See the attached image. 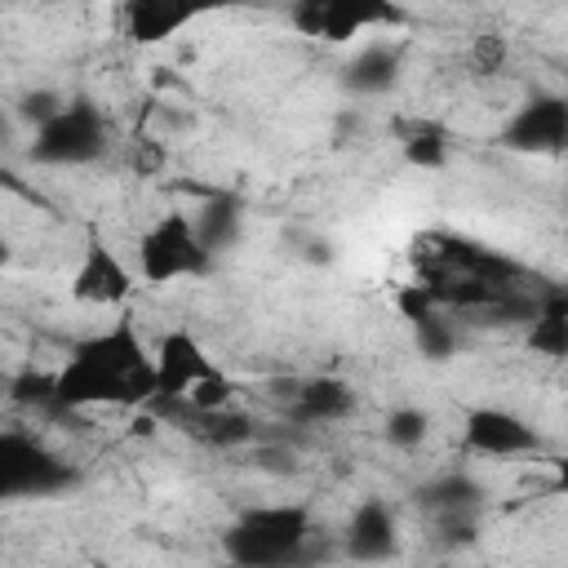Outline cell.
<instances>
[{"instance_id": "cell-30", "label": "cell", "mask_w": 568, "mask_h": 568, "mask_svg": "<svg viewBox=\"0 0 568 568\" xmlns=\"http://www.w3.org/2000/svg\"><path fill=\"white\" fill-rule=\"evenodd\" d=\"M4 395H9V373L0 368V399H4Z\"/></svg>"}, {"instance_id": "cell-26", "label": "cell", "mask_w": 568, "mask_h": 568, "mask_svg": "<svg viewBox=\"0 0 568 568\" xmlns=\"http://www.w3.org/2000/svg\"><path fill=\"white\" fill-rule=\"evenodd\" d=\"M320 18H324V4H320V0H293V4H288V22H293L302 36H311V40H320Z\"/></svg>"}, {"instance_id": "cell-19", "label": "cell", "mask_w": 568, "mask_h": 568, "mask_svg": "<svg viewBox=\"0 0 568 568\" xmlns=\"http://www.w3.org/2000/svg\"><path fill=\"white\" fill-rule=\"evenodd\" d=\"M399 146H404V164H413V169H444L448 164V133L430 120L404 124Z\"/></svg>"}, {"instance_id": "cell-3", "label": "cell", "mask_w": 568, "mask_h": 568, "mask_svg": "<svg viewBox=\"0 0 568 568\" xmlns=\"http://www.w3.org/2000/svg\"><path fill=\"white\" fill-rule=\"evenodd\" d=\"M106 142H111V124H106L102 106L89 98H67L53 120L31 129L27 160L44 164V169H80V164L102 160Z\"/></svg>"}, {"instance_id": "cell-18", "label": "cell", "mask_w": 568, "mask_h": 568, "mask_svg": "<svg viewBox=\"0 0 568 568\" xmlns=\"http://www.w3.org/2000/svg\"><path fill=\"white\" fill-rule=\"evenodd\" d=\"M18 408H36V413H58V417H71L62 404H58V373L49 368H22V373H9V395Z\"/></svg>"}, {"instance_id": "cell-16", "label": "cell", "mask_w": 568, "mask_h": 568, "mask_svg": "<svg viewBox=\"0 0 568 568\" xmlns=\"http://www.w3.org/2000/svg\"><path fill=\"white\" fill-rule=\"evenodd\" d=\"M417 506H422L430 519H439V515H479L484 488H479L470 475L448 470V475H435V479L417 493Z\"/></svg>"}, {"instance_id": "cell-12", "label": "cell", "mask_w": 568, "mask_h": 568, "mask_svg": "<svg viewBox=\"0 0 568 568\" xmlns=\"http://www.w3.org/2000/svg\"><path fill=\"white\" fill-rule=\"evenodd\" d=\"M399 546V524H395V510L377 497L359 501L346 519V532H342V555L346 559H359V564H382L390 559Z\"/></svg>"}, {"instance_id": "cell-6", "label": "cell", "mask_w": 568, "mask_h": 568, "mask_svg": "<svg viewBox=\"0 0 568 568\" xmlns=\"http://www.w3.org/2000/svg\"><path fill=\"white\" fill-rule=\"evenodd\" d=\"M497 146L515 155H564L568 146V98L532 93L497 129Z\"/></svg>"}, {"instance_id": "cell-2", "label": "cell", "mask_w": 568, "mask_h": 568, "mask_svg": "<svg viewBox=\"0 0 568 568\" xmlns=\"http://www.w3.org/2000/svg\"><path fill=\"white\" fill-rule=\"evenodd\" d=\"M315 541V519L306 506L297 501H280V506H253L244 510L226 532H222V550L231 564L240 568H284V564H306Z\"/></svg>"}, {"instance_id": "cell-14", "label": "cell", "mask_w": 568, "mask_h": 568, "mask_svg": "<svg viewBox=\"0 0 568 568\" xmlns=\"http://www.w3.org/2000/svg\"><path fill=\"white\" fill-rule=\"evenodd\" d=\"M293 413H297V422H315V426L342 422V417L355 413V390L342 377H328V373L306 377L293 390Z\"/></svg>"}, {"instance_id": "cell-22", "label": "cell", "mask_w": 568, "mask_h": 568, "mask_svg": "<svg viewBox=\"0 0 568 568\" xmlns=\"http://www.w3.org/2000/svg\"><path fill=\"white\" fill-rule=\"evenodd\" d=\"M173 399H182V404H191V408H222V404L235 399V382H231L222 368H213V373H204L200 382H191L186 395H173Z\"/></svg>"}, {"instance_id": "cell-9", "label": "cell", "mask_w": 568, "mask_h": 568, "mask_svg": "<svg viewBox=\"0 0 568 568\" xmlns=\"http://www.w3.org/2000/svg\"><path fill=\"white\" fill-rule=\"evenodd\" d=\"M129 293H133V271L102 235H89L71 271V297L80 306H120Z\"/></svg>"}, {"instance_id": "cell-4", "label": "cell", "mask_w": 568, "mask_h": 568, "mask_svg": "<svg viewBox=\"0 0 568 568\" xmlns=\"http://www.w3.org/2000/svg\"><path fill=\"white\" fill-rule=\"evenodd\" d=\"M75 484H80L75 466L49 453L36 435L0 430V506L18 497H58Z\"/></svg>"}, {"instance_id": "cell-20", "label": "cell", "mask_w": 568, "mask_h": 568, "mask_svg": "<svg viewBox=\"0 0 568 568\" xmlns=\"http://www.w3.org/2000/svg\"><path fill=\"white\" fill-rule=\"evenodd\" d=\"M413 342H417V351L426 359H453V351H457V324L448 315H439V306H435L430 315L413 320Z\"/></svg>"}, {"instance_id": "cell-21", "label": "cell", "mask_w": 568, "mask_h": 568, "mask_svg": "<svg viewBox=\"0 0 568 568\" xmlns=\"http://www.w3.org/2000/svg\"><path fill=\"white\" fill-rule=\"evenodd\" d=\"M382 435H386V444H390V448L413 453V448H422V444H426V435H430V417H426L422 408H413V404H399V408H390V413H386Z\"/></svg>"}, {"instance_id": "cell-28", "label": "cell", "mask_w": 568, "mask_h": 568, "mask_svg": "<svg viewBox=\"0 0 568 568\" xmlns=\"http://www.w3.org/2000/svg\"><path fill=\"white\" fill-rule=\"evenodd\" d=\"M253 462H257L262 470H284V475H288V470L297 466L288 448H257V453H253Z\"/></svg>"}, {"instance_id": "cell-7", "label": "cell", "mask_w": 568, "mask_h": 568, "mask_svg": "<svg viewBox=\"0 0 568 568\" xmlns=\"http://www.w3.org/2000/svg\"><path fill=\"white\" fill-rule=\"evenodd\" d=\"M462 448L475 453V457H532V453L546 448V439L519 413L493 408V404H475L462 417Z\"/></svg>"}, {"instance_id": "cell-11", "label": "cell", "mask_w": 568, "mask_h": 568, "mask_svg": "<svg viewBox=\"0 0 568 568\" xmlns=\"http://www.w3.org/2000/svg\"><path fill=\"white\" fill-rule=\"evenodd\" d=\"M324 18H320V40L328 44H346L364 31H395L408 27V13L395 0H320Z\"/></svg>"}, {"instance_id": "cell-29", "label": "cell", "mask_w": 568, "mask_h": 568, "mask_svg": "<svg viewBox=\"0 0 568 568\" xmlns=\"http://www.w3.org/2000/svg\"><path fill=\"white\" fill-rule=\"evenodd\" d=\"M9 257H13V253H9V244L0 240V266H9Z\"/></svg>"}, {"instance_id": "cell-1", "label": "cell", "mask_w": 568, "mask_h": 568, "mask_svg": "<svg viewBox=\"0 0 568 568\" xmlns=\"http://www.w3.org/2000/svg\"><path fill=\"white\" fill-rule=\"evenodd\" d=\"M58 373V404L67 413L84 408H146L155 395V359L129 315L80 337Z\"/></svg>"}, {"instance_id": "cell-25", "label": "cell", "mask_w": 568, "mask_h": 568, "mask_svg": "<svg viewBox=\"0 0 568 568\" xmlns=\"http://www.w3.org/2000/svg\"><path fill=\"white\" fill-rule=\"evenodd\" d=\"M395 306H399V315L413 324V320H422V315L435 311V297L426 293V284H404V288L395 293Z\"/></svg>"}, {"instance_id": "cell-27", "label": "cell", "mask_w": 568, "mask_h": 568, "mask_svg": "<svg viewBox=\"0 0 568 568\" xmlns=\"http://www.w3.org/2000/svg\"><path fill=\"white\" fill-rule=\"evenodd\" d=\"M129 164H133V173L151 178V173L164 164V151H160V142H138V146H133V155H129Z\"/></svg>"}, {"instance_id": "cell-8", "label": "cell", "mask_w": 568, "mask_h": 568, "mask_svg": "<svg viewBox=\"0 0 568 568\" xmlns=\"http://www.w3.org/2000/svg\"><path fill=\"white\" fill-rule=\"evenodd\" d=\"M257 0H129L124 4V36L142 49L173 40L178 31H186L200 18L226 13V9H244Z\"/></svg>"}, {"instance_id": "cell-10", "label": "cell", "mask_w": 568, "mask_h": 568, "mask_svg": "<svg viewBox=\"0 0 568 568\" xmlns=\"http://www.w3.org/2000/svg\"><path fill=\"white\" fill-rule=\"evenodd\" d=\"M151 359H155V395H186L191 382H200L204 373L217 368L191 328H169L160 337V346L151 351Z\"/></svg>"}, {"instance_id": "cell-23", "label": "cell", "mask_w": 568, "mask_h": 568, "mask_svg": "<svg viewBox=\"0 0 568 568\" xmlns=\"http://www.w3.org/2000/svg\"><path fill=\"white\" fill-rule=\"evenodd\" d=\"M62 102H67V98H62L58 89H27V93L13 102V115H18L27 129H40L44 120H53V115L62 111Z\"/></svg>"}, {"instance_id": "cell-24", "label": "cell", "mask_w": 568, "mask_h": 568, "mask_svg": "<svg viewBox=\"0 0 568 568\" xmlns=\"http://www.w3.org/2000/svg\"><path fill=\"white\" fill-rule=\"evenodd\" d=\"M470 62H475V71H479V75L497 71V67L506 62V40H501L497 31H484V36H475V44H470Z\"/></svg>"}, {"instance_id": "cell-5", "label": "cell", "mask_w": 568, "mask_h": 568, "mask_svg": "<svg viewBox=\"0 0 568 568\" xmlns=\"http://www.w3.org/2000/svg\"><path fill=\"white\" fill-rule=\"evenodd\" d=\"M138 271L146 284H173V280H191V275H209L213 271V253L195 240L191 213H160L142 240H138Z\"/></svg>"}, {"instance_id": "cell-17", "label": "cell", "mask_w": 568, "mask_h": 568, "mask_svg": "<svg viewBox=\"0 0 568 568\" xmlns=\"http://www.w3.org/2000/svg\"><path fill=\"white\" fill-rule=\"evenodd\" d=\"M191 226H195V240L217 257L222 248H231V244L240 240V226H244L240 200H231V195H209V200L191 213Z\"/></svg>"}, {"instance_id": "cell-15", "label": "cell", "mask_w": 568, "mask_h": 568, "mask_svg": "<svg viewBox=\"0 0 568 568\" xmlns=\"http://www.w3.org/2000/svg\"><path fill=\"white\" fill-rule=\"evenodd\" d=\"M528 333V346L546 359H564L568 355V293L564 288H546L537 293V311L532 320L524 324Z\"/></svg>"}, {"instance_id": "cell-13", "label": "cell", "mask_w": 568, "mask_h": 568, "mask_svg": "<svg viewBox=\"0 0 568 568\" xmlns=\"http://www.w3.org/2000/svg\"><path fill=\"white\" fill-rule=\"evenodd\" d=\"M404 71V49L399 44H364L346 67H342V89L355 98H382L399 84Z\"/></svg>"}]
</instances>
